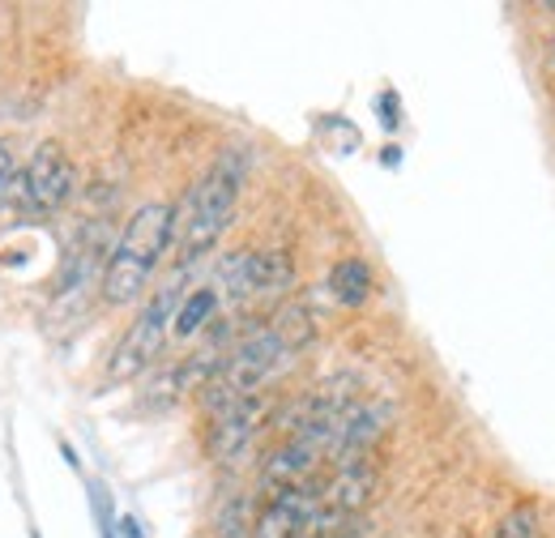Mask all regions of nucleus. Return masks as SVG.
<instances>
[{
  "mask_svg": "<svg viewBox=\"0 0 555 538\" xmlns=\"http://www.w3.org/2000/svg\"><path fill=\"white\" fill-rule=\"evenodd\" d=\"M312 337V317L299 304H286L282 312H274V321L248 330L244 337H235V346L218 359L214 376L202 385V406L214 419L218 410L257 398L282 368H291L295 350Z\"/></svg>",
  "mask_w": 555,
  "mask_h": 538,
  "instance_id": "obj_1",
  "label": "nucleus"
},
{
  "mask_svg": "<svg viewBox=\"0 0 555 538\" xmlns=\"http://www.w3.org/2000/svg\"><path fill=\"white\" fill-rule=\"evenodd\" d=\"M171 244H176V205L150 202L133 209V218L125 222V231L112 244V257L103 266V299L112 308L138 304Z\"/></svg>",
  "mask_w": 555,
  "mask_h": 538,
  "instance_id": "obj_2",
  "label": "nucleus"
},
{
  "mask_svg": "<svg viewBox=\"0 0 555 538\" xmlns=\"http://www.w3.org/2000/svg\"><path fill=\"white\" fill-rule=\"evenodd\" d=\"M240 184H244V163L227 154L189 189L184 205H176V248H180L184 266L202 261L227 235V227L235 218V202H240Z\"/></svg>",
  "mask_w": 555,
  "mask_h": 538,
  "instance_id": "obj_3",
  "label": "nucleus"
},
{
  "mask_svg": "<svg viewBox=\"0 0 555 538\" xmlns=\"http://www.w3.org/2000/svg\"><path fill=\"white\" fill-rule=\"evenodd\" d=\"M184 282H189V269H180L176 278H167L154 295H150V304L138 312V321L129 325V334L120 337V346L112 350V359H107V376L112 381H129V376H138L145 372L150 363H154V355L163 350V342L171 334V321H176V312H180V304H184Z\"/></svg>",
  "mask_w": 555,
  "mask_h": 538,
  "instance_id": "obj_4",
  "label": "nucleus"
},
{
  "mask_svg": "<svg viewBox=\"0 0 555 538\" xmlns=\"http://www.w3.org/2000/svg\"><path fill=\"white\" fill-rule=\"evenodd\" d=\"M209 282L218 286L222 304L244 308V304L286 295L291 282H295V266H291L286 253H274V248H235L218 261Z\"/></svg>",
  "mask_w": 555,
  "mask_h": 538,
  "instance_id": "obj_5",
  "label": "nucleus"
},
{
  "mask_svg": "<svg viewBox=\"0 0 555 538\" xmlns=\"http://www.w3.org/2000/svg\"><path fill=\"white\" fill-rule=\"evenodd\" d=\"M77 189V171L73 158L61 145H39L30 154V163L22 167V209L26 214H52L73 197Z\"/></svg>",
  "mask_w": 555,
  "mask_h": 538,
  "instance_id": "obj_6",
  "label": "nucleus"
},
{
  "mask_svg": "<svg viewBox=\"0 0 555 538\" xmlns=\"http://www.w3.org/2000/svg\"><path fill=\"white\" fill-rule=\"evenodd\" d=\"M321 504H325V483L321 478H308L299 487L274 491L266 500V509L253 517L248 538H295L299 530L312 526V517L321 513Z\"/></svg>",
  "mask_w": 555,
  "mask_h": 538,
  "instance_id": "obj_7",
  "label": "nucleus"
},
{
  "mask_svg": "<svg viewBox=\"0 0 555 538\" xmlns=\"http://www.w3.org/2000/svg\"><path fill=\"white\" fill-rule=\"evenodd\" d=\"M266 419H270V398H261V394L227 406V410H218V414L209 419V436H206L209 458H214V462L240 458V453L257 440V432L266 427Z\"/></svg>",
  "mask_w": 555,
  "mask_h": 538,
  "instance_id": "obj_8",
  "label": "nucleus"
},
{
  "mask_svg": "<svg viewBox=\"0 0 555 538\" xmlns=\"http://www.w3.org/2000/svg\"><path fill=\"white\" fill-rule=\"evenodd\" d=\"M376 487H380V466L372 458L343 462L338 471L325 478V509L338 513L343 522H350L354 513L367 509V500L376 496Z\"/></svg>",
  "mask_w": 555,
  "mask_h": 538,
  "instance_id": "obj_9",
  "label": "nucleus"
},
{
  "mask_svg": "<svg viewBox=\"0 0 555 538\" xmlns=\"http://www.w3.org/2000/svg\"><path fill=\"white\" fill-rule=\"evenodd\" d=\"M218 308H222V295H218V286L214 282H202L197 291H189L184 295V304H180V312H176V321H171V337H197L202 330H209L214 321H218Z\"/></svg>",
  "mask_w": 555,
  "mask_h": 538,
  "instance_id": "obj_10",
  "label": "nucleus"
},
{
  "mask_svg": "<svg viewBox=\"0 0 555 538\" xmlns=\"http://www.w3.org/2000/svg\"><path fill=\"white\" fill-rule=\"evenodd\" d=\"M330 295L338 299V304H347V308H359L367 295H372V269L367 261H338V266L330 269Z\"/></svg>",
  "mask_w": 555,
  "mask_h": 538,
  "instance_id": "obj_11",
  "label": "nucleus"
},
{
  "mask_svg": "<svg viewBox=\"0 0 555 538\" xmlns=\"http://www.w3.org/2000/svg\"><path fill=\"white\" fill-rule=\"evenodd\" d=\"M22 205V167L9 150V141H0V214Z\"/></svg>",
  "mask_w": 555,
  "mask_h": 538,
  "instance_id": "obj_12",
  "label": "nucleus"
},
{
  "mask_svg": "<svg viewBox=\"0 0 555 538\" xmlns=\"http://www.w3.org/2000/svg\"><path fill=\"white\" fill-rule=\"evenodd\" d=\"M491 538H539V509L534 504H517L500 517Z\"/></svg>",
  "mask_w": 555,
  "mask_h": 538,
  "instance_id": "obj_13",
  "label": "nucleus"
},
{
  "mask_svg": "<svg viewBox=\"0 0 555 538\" xmlns=\"http://www.w3.org/2000/svg\"><path fill=\"white\" fill-rule=\"evenodd\" d=\"M120 535H125V538H141L138 522H133V517H120Z\"/></svg>",
  "mask_w": 555,
  "mask_h": 538,
  "instance_id": "obj_14",
  "label": "nucleus"
},
{
  "mask_svg": "<svg viewBox=\"0 0 555 538\" xmlns=\"http://www.w3.org/2000/svg\"><path fill=\"white\" fill-rule=\"evenodd\" d=\"M552 65H555V39H552Z\"/></svg>",
  "mask_w": 555,
  "mask_h": 538,
  "instance_id": "obj_15",
  "label": "nucleus"
},
{
  "mask_svg": "<svg viewBox=\"0 0 555 538\" xmlns=\"http://www.w3.org/2000/svg\"><path fill=\"white\" fill-rule=\"evenodd\" d=\"M462 538H470V535H462Z\"/></svg>",
  "mask_w": 555,
  "mask_h": 538,
  "instance_id": "obj_16",
  "label": "nucleus"
}]
</instances>
